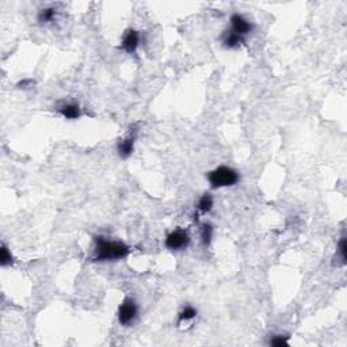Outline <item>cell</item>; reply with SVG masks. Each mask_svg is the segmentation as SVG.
Listing matches in <instances>:
<instances>
[{
	"mask_svg": "<svg viewBox=\"0 0 347 347\" xmlns=\"http://www.w3.org/2000/svg\"><path fill=\"white\" fill-rule=\"evenodd\" d=\"M94 254L91 259L94 262H117V260L125 259L130 254L129 246L121 241V240H112L98 235L94 237Z\"/></svg>",
	"mask_w": 347,
	"mask_h": 347,
	"instance_id": "6da1fadb",
	"label": "cell"
},
{
	"mask_svg": "<svg viewBox=\"0 0 347 347\" xmlns=\"http://www.w3.org/2000/svg\"><path fill=\"white\" fill-rule=\"evenodd\" d=\"M207 181L212 189L232 187L240 182V174L232 167L220 165L207 172Z\"/></svg>",
	"mask_w": 347,
	"mask_h": 347,
	"instance_id": "7a4b0ae2",
	"label": "cell"
},
{
	"mask_svg": "<svg viewBox=\"0 0 347 347\" xmlns=\"http://www.w3.org/2000/svg\"><path fill=\"white\" fill-rule=\"evenodd\" d=\"M137 316H138V305L136 301L130 297L125 298L122 304L118 306V312H117L118 323L124 327L132 326Z\"/></svg>",
	"mask_w": 347,
	"mask_h": 347,
	"instance_id": "3957f363",
	"label": "cell"
},
{
	"mask_svg": "<svg viewBox=\"0 0 347 347\" xmlns=\"http://www.w3.org/2000/svg\"><path fill=\"white\" fill-rule=\"evenodd\" d=\"M164 246L169 251H183L190 246V236L182 228L174 229L165 237Z\"/></svg>",
	"mask_w": 347,
	"mask_h": 347,
	"instance_id": "277c9868",
	"label": "cell"
},
{
	"mask_svg": "<svg viewBox=\"0 0 347 347\" xmlns=\"http://www.w3.org/2000/svg\"><path fill=\"white\" fill-rule=\"evenodd\" d=\"M229 23H231V29L229 30H232L233 33L239 34V36L244 38L247 37L250 33H252V30H254L252 22L248 21L247 18L239 13L232 14L231 18H229Z\"/></svg>",
	"mask_w": 347,
	"mask_h": 347,
	"instance_id": "5b68a950",
	"label": "cell"
},
{
	"mask_svg": "<svg viewBox=\"0 0 347 347\" xmlns=\"http://www.w3.org/2000/svg\"><path fill=\"white\" fill-rule=\"evenodd\" d=\"M141 42V37H140V31H137L134 29H128L125 31L124 37L121 40V50H124L125 53L132 54L134 53L138 46H140Z\"/></svg>",
	"mask_w": 347,
	"mask_h": 347,
	"instance_id": "8992f818",
	"label": "cell"
},
{
	"mask_svg": "<svg viewBox=\"0 0 347 347\" xmlns=\"http://www.w3.org/2000/svg\"><path fill=\"white\" fill-rule=\"evenodd\" d=\"M134 141H136V130L129 132V134L125 138L118 140L117 144V152L121 159H128L132 156L133 151H134Z\"/></svg>",
	"mask_w": 347,
	"mask_h": 347,
	"instance_id": "52a82bcc",
	"label": "cell"
},
{
	"mask_svg": "<svg viewBox=\"0 0 347 347\" xmlns=\"http://www.w3.org/2000/svg\"><path fill=\"white\" fill-rule=\"evenodd\" d=\"M244 42H246V38L233 33L232 30H225L221 36V45L225 49H239Z\"/></svg>",
	"mask_w": 347,
	"mask_h": 347,
	"instance_id": "ba28073f",
	"label": "cell"
},
{
	"mask_svg": "<svg viewBox=\"0 0 347 347\" xmlns=\"http://www.w3.org/2000/svg\"><path fill=\"white\" fill-rule=\"evenodd\" d=\"M58 113L66 120H79L82 116V109L76 102H66L58 108Z\"/></svg>",
	"mask_w": 347,
	"mask_h": 347,
	"instance_id": "9c48e42d",
	"label": "cell"
},
{
	"mask_svg": "<svg viewBox=\"0 0 347 347\" xmlns=\"http://www.w3.org/2000/svg\"><path fill=\"white\" fill-rule=\"evenodd\" d=\"M56 15H57V10L54 9L53 6H48L38 11L37 22L40 25H48L56 19Z\"/></svg>",
	"mask_w": 347,
	"mask_h": 347,
	"instance_id": "30bf717a",
	"label": "cell"
},
{
	"mask_svg": "<svg viewBox=\"0 0 347 347\" xmlns=\"http://www.w3.org/2000/svg\"><path fill=\"white\" fill-rule=\"evenodd\" d=\"M215 206V198L211 193H205V194L201 195V198L198 199L197 202V211L201 213V215H207L211 213L212 209Z\"/></svg>",
	"mask_w": 347,
	"mask_h": 347,
	"instance_id": "8fae6325",
	"label": "cell"
},
{
	"mask_svg": "<svg viewBox=\"0 0 347 347\" xmlns=\"http://www.w3.org/2000/svg\"><path fill=\"white\" fill-rule=\"evenodd\" d=\"M215 235V228L211 223H203L201 225V232H199V237H201V243L205 248H207L212 244Z\"/></svg>",
	"mask_w": 347,
	"mask_h": 347,
	"instance_id": "7c38bea8",
	"label": "cell"
},
{
	"mask_svg": "<svg viewBox=\"0 0 347 347\" xmlns=\"http://www.w3.org/2000/svg\"><path fill=\"white\" fill-rule=\"evenodd\" d=\"M197 314H198L197 308H194V306H191V305H186L178 314V324H181V323H183V322L193 320V319L197 316Z\"/></svg>",
	"mask_w": 347,
	"mask_h": 347,
	"instance_id": "4fadbf2b",
	"label": "cell"
},
{
	"mask_svg": "<svg viewBox=\"0 0 347 347\" xmlns=\"http://www.w3.org/2000/svg\"><path fill=\"white\" fill-rule=\"evenodd\" d=\"M14 258L10 250L6 244H2V251H0V265L2 267H7V266H13Z\"/></svg>",
	"mask_w": 347,
	"mask_h": 347,
	"instance_id": "5bb4252c",
	"label": "cell"
},
{
	"mask_svg": "<svg viewBox=\"0 0 347 347\" xmlns=\"http://www.w3.org/2000/svg\"><path fill=\"white\" fill-rule=\"evenodd\" d=\"M346 251H347V243H346V236L343 235L340 237L338 243V250H336V255L339 256L340 259V263L342 265H346Z\"/></svg>",
	"mask_w": 347,
	"mask_h": 347,
	"instance_id": "9a60e30c",
	"label": "cell"
},
{
	"mask_svg": "<svg viewBox=\"0 0 347 347\" xmlns=\"http://www.w3.org/2000/svg\"><path fill=\"white\" fill-rule=\"evenodd\" d=\"M269 344L275 347L288 346L289 344V336H286V335H274L273 338L270 339Z\"/></svg>",
	"mask_w": 347,
	"mask_h": 347,
	"instance_id": "2e32d148",
	"label": "cell"
},
{
	"mask_svg": "<svg viewBox=\"0 0 347 347\" xmlns=\"http://www.w3.org/2000/svg\"><path fill=\"white\" fill-rule=\"evenodd\" d=\"M33 84V80H23V82H21L18 86L21 87V88H26L27 86H31Z\"/></svg>",
	"mask_w": 347,
	"mask_h": 347,
	"instance_id": "e0dca14e",
	"label": "cell"
}]
</instances>
